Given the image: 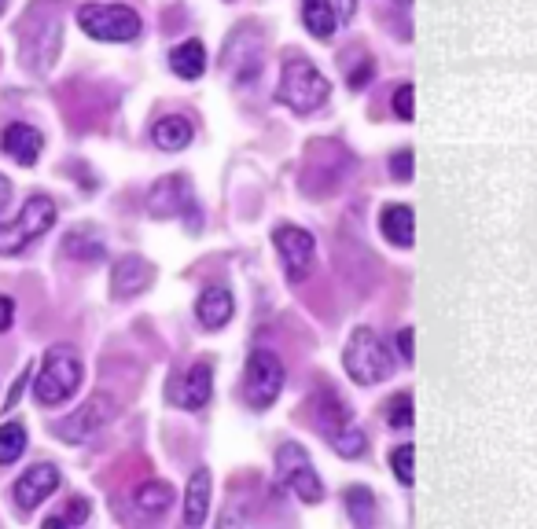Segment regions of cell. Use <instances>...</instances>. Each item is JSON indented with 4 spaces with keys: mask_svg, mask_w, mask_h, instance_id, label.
I'll return each mask as SVG.
<instances>
[{
    "mask_svg": "<svg viewBox=\"0 0 537 529\" xmlns=\"http://www.w3.org/2000/svg\"><path fill=\"white\" fill-rule=\"evenodd\" d=\"M23 67L34 74H45L52 59L59 56V41H63V23H59V4L52 0H37L23 19Z\"/></svg>",
    "mask_w": 537,
    "mask_h": 529,
    "instance_id": "cell-1",
    "label": "cell"
},
{
    "mask_svg": "<svg viewBox=\"0 0 537 529\" xmlns=\"http://www.w3.org/2000/svg\"><path fill=\"white\" fill-rule=\"evenodd\" d=\"M343 368L354 383L376 386L383 379H390L394 357H390V349L383 346V338L372 327H354V335H350V342L343 349Z\"/></svg>",
    "mask_w": 537,
    "mask_h": 529,
    "instance_id": "cell-2",
    "label": "cell"
},
{
    "mask_svg": "<svg viewBox=\"0 0 537 529\" xmlns=\"http://www.w3.org/2000/svg\"><path fill=\"white\" fill-rule=\"evenodd\" d=\"M328 96H332V85H328V78L309 59H287L276 100L284 103V107H291L295 114H313L317 107L328 103Z\"/></svg>",
    "mask_w": 537,
    "mask_h": 529,
    "instance_id": "cell-3",
    "label": "cell"
},
{
    "mask_svg": "<svg viewBox=\"0 0 537 529\" xmlns=\"http://www.w3.org/2000/svg\"><path fill=\"white\" fill-rule=\"evenodd\" d=\"M81 386V361L78 353L70 346H52L45 353V364H41V375L34 383V394L41 405H63L74 397V390Z\"/></svg>",
    "mask_w": 537,
    "mask_h": 529,
    "instance_id": "cell-4",
    "label": "cell"
},
{
    "mask_svg": "<svg viewBox=\"0 0 537 529\" xmlns=\"http://www.w3.org/2000/svg\"><path fill=\"white\" fill-rule=\"evenodd\" d=\"M56 225V203L48 195H34L26 199V206L15 214V221L0 225V254L12 258L19 250H26L34 239H41L48 228Z\"/></svg>",
    "mask_w": 537,
    "mask_h": 529,
    "instance_id": "cell-5",
    "label": "cell"
},
{
    "mask_svg": "<svg viewBox=\"0 0 537 529\" xmlns=\"http://www.w3.org/2000/svg\"><path fill=\"white\" fill-rule=\"evenodd\" d=\"M284 390V364L273 349H254L243 368V401L254 412H265Z\"/></svg>",
    "mask_w": 537,
    "mask_h": 529,
    "instance_id": "cell-6",
    "label": "cell"
},
{
    "mask_svg": "<svg viewBox=\"0 0 537 529\" xmlns=\"http://www.w3.org/2000/svg\"><path fill=\"white\" fill-rule=\"evenodd\" d=\"M78 26L96 41H137L140 15L126 4H81Z\"/></svg>",
    "mask_w": 537,
    "mask_h": 529,
    "instance_id": "cell-7",
    "label": "cell"
},
{
    "mask_svg": "<svg viewBox=\"0 0 537 529\" xmlns=\"http://www.w3.org/2000/svg\"><path fill=\"white\" fill-rule=\"evenodd\" d=\"M276 478L284 489L302 500V504H317L320 496H324V485H320L317 471H313V460H309V452L298 445V441H284L280 449H276Z\"/></svg>",
    "mask_w": 537,
    "mask_h": 529,
    "instance_id": "cell-8",
    "label": "cell"
},
{
    "mask_svg": "<svg viewBox=\"0 0 537 529\" xmlns=\"http://www.w3.org/2000/svg\"><path fill=\"white\" fill-rule=\"evenodd\" d=\"M273 243L280 250V261H284V272L291 283H302L313 272V258H317V239L309 236L306 228L298 225H280L273 232Z\"/></svg>",
    "mask_w": 537,
    "mask_h": 529,
    "instance_id": "cell-9",
    "label": "cell"
},
{
    "mask_svg": "<svg viewBox=\"0 0 537 529\" xmlns=\"http://www.w3.org/2000/svg\"><path fill=\"white\" fill-rule=\"evenodd\" d=\"M111 419H115V401L107 394H96V397H89L78 412H70L67 419H59L56 434L63 441H70V445H78V441L92 438V434H96L103 423H111Z\"/></svg>",
    "mask_w": 537,
    "mask_h": 529,
    "instance_id": "cell-10",
    "label": "cell"
},
{
    "mask_svg": "<svg viewBox=\"0 0 537 529\" xmlns=\"http://www.w3.org/2000/svg\"><path fill=\"white\" fill-rule=\"evenodd\" d=\"M192 210V184L188 177L173 173V177H162L148 195V214L151 217H177Z\"/></svg>",
    "mask_w": 537,
    "mask_h": 529,
    "instance_id": "cell-11",
    "label": "cell"
},
{
    "mask_svg": "<svg viewBox=\"0 0 537 529\" xmlns=\"http://www.w3.org/2000/svg\"><path fill=\"white\" fill-rule=\"evenodd\" d=\"M210 397H214V368L210 364H195L188 372L177 379L173 386V401L188 412H199V408L210 405Z\"/></svg>",
    "mask_w": 537,
    "mask_h": 529,
    "instance_id": "cell-12",
    "label": "cell"
},
{
    "mask_svg": "<svg viewBox=\"0 0 537 529\" xmlns=\"http://www.w3.org/2000/svg\"><path fill=\"white\" fill-rule=\"evenodd\" d=\"M56 489H59V471L52 463H37V467H30V471L15 482V504L23 507V511H30V507H37L41 500H48Z\"/></svg>",
    "mask_w": 537,
    "mask_h": 529,
    "instance_id": "cell-13",
    "label": "cell"
},
{
    "mask_svg": "<svg viewBox=\"0 0 537 529\" xmlns=\"http://www.w3.org/2000/svg\"><path fill=\"white\" fill-rule=\"evenodd\" d=\"M151 280H155V265L144 258H122L115 265V272H111V291H115V298H133V294L148 291Z\"/></svg>",
    "mask_w": 537,
    "mask_h": 529,
    "instance_id": "cell-14",
    "label": "cell"
},
{
    "mask_svg": "<svg viewBox=\"0 0 537 529\" xmlns=\"http://www.w3.org/2000/svg\"><path fill=\"white\" fill-rule=\"evenodd\" d=\"M0 147L8 151V155L19 162V166H34L37 158H41V147H45V136L37 133L34 125L26 122H12L0 136Z\"/></svg>",
    "mask_w": 537,
    "mask_h": 529,
    "instance_id": "cell-15",
    "label": "cell"
},
{
    "mask_svg": "<svg viewBox=\"0 0 537 529\" xmlns=\"http://www.w3.org/2000/svg\"><path fill=\"white\" fill-rule=\"evenodd\" d=\"M210 467H195V474L188 478V489H184V526L199 529L210 515Z\"/></svg>",
    "mask_w": 537,
    "mask_h": 529,
    "instance_id": "cell-16",
    "label": "cell"
},
{
    "mask_svg": "<svg viewBox=\"0 0 537 529\" xmlns=\"http://www.w3.org/2000/svg\"><path fill=\"white\" fill-rule=\"evenodd\" d=\"M232 313H236V302H232L229 287H206V291L199 294V302H195V316H199V324H203L206 331L225 327L232 320Z\"/></svg>",
    "mask_w": 537,
    "mask_h": 529,
    "instance_id": "cell-17",
    "label": "cell"
},
{
    "mask_svg": "<svg viewBox=\"0 0 537 529\" xmlns=\"http://www.w3.org/2000/svg\"><path fill=\"white\" fill-rule=\"evenodd\" d=\"M379 232H383L394 247L409 250L412 239H416V214H412V206H405V203L383 206V214H379Z\"/></svg>",
    "mask_w": 537,
    "mask_h": 529,
    "instance_id": "cell-18",
    "label": "cell"
},
{
    "mask_svg": "<svg viewBox=\"0 0 537 529\" xmlns=\"http://www.w3.org/2000/svg\"><path fill=\"white\" fill-rule=\"evenodd\" d=\"M192 136H195L192 122L181 118V114H166V118H159V122L151 125V140L162 151H184V147L192 144Z\"/></svg>",
    "mask_w": 537,
    "mask_h": 529,
    "instance_id": "cell-19",
    "label": "cell"
},
{
    "mask_svg": "<svg viewBox=\"0 0 537 529\" xmlns=\"http://www.w3.org/2000/svg\"><path fill=\"white\" fill-rule=\"evenodd\" d=\"M170 70L177 74V78H184V81L203 78V70H206V48H203V41H184V45L173 48V52H170Z\"/></svg>",
    "mask_w": 537,
    "mask_h": 529,
    "instance_id": "cell-20",
    "label": "cell"
},
{
    "mask_svg": "<svg viewBox=\"0 0 537 529\" xmlns=\"http://www.w3.org/2000/svg\"><path fill=\"white\" fill-rule=\"evenodd\" d=\"M302 23L313 37L328 41L339 30V15H335L332 0H302Z\"/></svg>",
    "mask_w": 537,
    "mask_h": 529,
    "instance_id": "cell-21",
    "label": "cell"
},
{
    "mask_svg": "<svg viewBox=\"0 0 537 529\" xmlns=\"http://www.w3.org/2000/svg\"><path fill=\"white\" fill-rule=\"evenodd\" d=\"M317 427L332 438L335 430H343V427H350V412H346V405H343V397H335V394H320L317 397Z\"/></svg>",
    "mask_w": 537,
    "mask_h": 529,
    "instance_id": "cell-22",
    "label": "cell"
},
{
    "mask_svg": "<svg viewBox=\"0 0 537 529\" xmlns=\"http://www.w3.org/2000/svg\"><path fill=\"white\" fill-rule=\"evenodd\" d=\"M343 500L354 526H372L376 522V500H372V493H368L365 485H350L343 493Z\"/></svg>",
    "mask_w": 537,
    "mask_h": 529,
    "instance_id": "cell-23",
    "label": "cell"
},
{
    "mask_svg": "<svg viewBox=\"0 0 537 529\" xmlns=\"http://www.w3.org/2000/svg\"><path fill=\"white\" fill-rule=\"evenodd\" d=\"M173 500V489L166 482H144L137 489V507L144 515H162Z\"/></svg>",
    "mask_w": 537,
    "mask_h": 529,
    "instance_id": "cell-24",
    "label": "cell"
},
{
    "mask_svg": "<svg viewBox=\"0 0 537 529\" xmlns=\"http://www.w3.org/2000/svg\"><path fill=\"white\" fill-rule=\"evenodd\" d=\"M23 449H26V427L23 423H4L0 427V467L19 460Z\"/></svg>",
    "mask_w": 537,
    "mask_h": 529,
    "instance_id": "cell-25",
    "label": "cell"
},
{
    "mask_svg": "<svg viewBox=\"0 0 537 529\" xmlns=\"http://www.w3.org/2000/svg\"><path fill=\"white\" fill-rule=\"evenodd\" d=\"M332 449L343 456V460H357V456H365V449H368V441H365V434L350 423V427H343V430H335L332 438Z\"/></svg>",
    "mask_w": 537,
    "mask_h": 529,
    "instance_id": "cell-26",
    "label": "cell"
},
{
    "mask_svg": "<svg viewBox=\"0 0 537 529\" xmlns=\"http://www.w3.org/2000/svg\"><path fill=\"white\" fill-rule=\"evenodd\" d=\"M412 460H416V445H412V441H405V445H398V449H390V471L398 474L401 485L416 482V467H412Z\"/></svg>",
    "mask_w": 537,
    "mask_h": 529,
    "instance_id": "cell-27",
    "label": "cell"
},
{
    "mask_svg": "<svg viewBox=\"0 0 537 529\" xmlns=\"http://www.w3.org/2000/svg\"><path fill=\"white\" fill-rule=\"evenodd\" d=\"M412 394L409 390H401V394H394L387 401V423L394 430H405V427H412Z\"/></svg>",
    "mask_w": 537,
    "mask_h": 529,
    "instance_id": "cell-28",
    "label": "cell"
},
{
    "mask_svg": "<svg viewBox=\"0 0 537 529\" xmlns=\"http://www.w3.org/2000/svg\"><path fill=\"white\" fill-rule=\"evenodd\" d=\"M70 254V258H81V261H100L103 258V243L100 239L85 236V232H74V236H67V247H63Z\"/></svg>",
    "mask_w": 537,
    "mask_h": 529,
    "instance_id": "cell-29",
    "label": "cell"
},
{
    "mask_svg": "<svg viewBox=\"0 0 537 529\" xmlns=\"http://www.w3.org/2000/svg\"><path fill=\"white\" fill-rule=\"evenodd\" d=\"M89 518V500H81V496H74V504L63 511V515H52L45 522L48 529H59V526H81Z\"/></svg>",
    "mask_w": 537,
    "mask_h": 529,
    "instance_id": "cell-30",
    "label": "cell"
},
{
    "mask_svg": "<svg viewBox=\"0 0 537 529\" xmlns=\"http://www.w3.org/2000/svg\"><path fill=\"white\" fill-rule=\"evenodd\" d=\"M394 114H398L401 122H412V118H416V89H412L409 81L398 85V92H394Z\"/></svg>",
    "mask_w": 537,
    "mask_h": 529,
    "instance_id": "cell-31",
    "label": "cell"
},
{
    "mask_svg": "<svg viewBox=\"0 0 537 529\" xmlns=\"http://www.w3.org/2000/svg\"><path fill=\"white\" fill-rule=\"evenodd\" d=\"M390 173H394L401 184L412 181V147H401L398 155H390Z\"/></svg>",
    "mask_w": 537,
    "mask_h": 529,
    "instance_id": "cell-32",
    "label": "cell"
},
{
    "mask_svg": "<svg viewBox=\"0 0 537 529\" xmlns=\"http://www.w3.org/2000/svg\"><path fill=\"white\" fill-rule=\"evenodd\" d=\"M412 342H416V331H412V327H401V331H398V353H401V361H405V364L416 361V349H412Z\"/></svg>",
    "mask_w": 537,
    "mask_h": 529,
    "instance_id": "cell-33",
    "label": "cell"
},
{
    "mask_svg": "<svg viewBox=\"0 0 537 529\" xmlns=\"http://www.w3.org/2000/svg\"><path fill=\"white\" fill-rule=\"evenodd\" d=\"M372 70H376V67H372V59H361V67L350 74V89H361V85L372 78Z\"/></svg>",
    "mask_w": 537,
    "mask_h": 529,
    "instance_id": "cell-34",
    "label": "cell"
},
{
    "mask_svg": "<svg viewBox=\"0 0 537 529\" xmlns=\"http://www.w3.org/2000/svg\"><path fill=\"white\" fill-rule=\"evenodd\" d=\"M12 313H15V302L8 298V294H0V331L12 327Z\"/></svg>",
    "mask_w": 537,
    "mask_h": 529,
    "instance_id": "cell-35",
    "label": "cell"
},
{
    "mask_svg": "<svg viewBox=\"0 0 537 529\" xmlns=\"http://www.w3.org/2000/svg\"><path fill=\"white\" fill-rule=\"evenodd\" d=\"M8 199H12V184L4 181V177H0V206L8 203Z\"/></svg>",
    "mask_w": 537,
    "mask_h": 529,
    "instance_id": "cell-36",
    "label": "cell"
},
{
    "mask_svg": "<svg viewBox=\"0 0 537 529\" xmlns=\"http://www.w3.org/2000/svg\"><path fill=\"white\" fill-rule=\"evenodd\" d=\"M339 4H343V19H350V15H354V8H357V4H354V0H339Z\"/></svg>",
    "mask_w": 537,
    "mask_h": 529,
    "instance_id": "cell-37",
    "label": "cell"
},
{
    "mask_svg": "<svg viewBox=\"0 0 537 529\" xmlns=\"http://www.w3.org/2000/svg\"><path fill=\"white\" fill-rule=\"evenodd\" d=\"M0 15H4V0H0Z\"/></svg>",
    "mask_w": 537,
    "mask_h": 529,
    "instance_id": "cell-38",
    "label": "cell"
}]
</instances>
